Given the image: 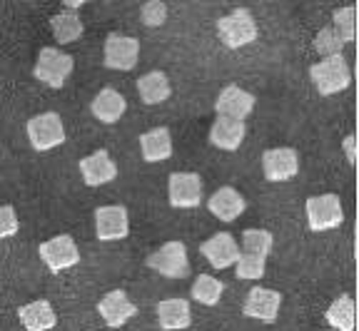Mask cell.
<instances>
[{
	"label": "cell",
	"mask_w": 359,
	"mask_h": 331,
	"mask_svg": "<svg viewBox=\"0 0 359 331\" xmlns=\"http://www.w3.org/2000/svg\"><path fill=\"white\" fill-rule=\"evenodd\" d=\"M309 78H312L314 87L320 95H334V92H342L352 83V70H349L347 60L342 55H332L325 57L309 70Z\"/></svg>",
	"instance_id": "cell-1"
},
{
	"label": "cell",
	"mask_w": 359,
	"mask_h": 331,
	"mask_svg": "<svg viewBox=\"0 0 359 331\" xmlns=\"http://www.w3.org/2000/svg\"><path fill=\"white\" fill-rule=\"evenodd\" d=\"M73 68H75L73 55H67V52L57 50V48H43L38 60H35L33 75L43 85L53 87V90H60L62 85L67 83V78L73 75Z\"/></svg>",
	"instance_id": "cell-2"
},
{
	"label": "cell",
	"mask_w": 359,
	"mask_h": 331,
	"mask_svg": "<svg viewBox=\"0 0 359 331\" xmlns=\"http://www.w3.org/2000/svg\"><path fill=\"white\" fill-rule=\"evenodd\" d=\"M217 35L224 48L237 50V48H245L257 40V23H255L252 13L245 10V8H237L230 15L219 17Z\"/></svg>",
	"instance_id": "cell-3"
},
{
	"label": "cell",
	"mask_w": 359,
	"mask_h": 331,
	"mask_svg": "<svg viewBox=\"0 0 359 331\" xmlns=\"http://www.w3.org/2000/svg\"><path fill=\"white\" fill-rule=\"evenodd\" d=\"M147 267L160 272L168 279H182L190 274V259H187V247L182 241H168L163 247L147 257Z\"/></svg>",
	"instance_id": "cell-4"
},
{
	"label": "cell",
	"mask_w": 359,
	"mask_h": 331,
	"mask_svg": "<svg viewBox=\"0 0 359 331\" xmlns=\"http://www.w3.org/2000/svg\"><path fill=\"white\" fill-rule=\"evenodd\" d=\"M307 222H309V230L314 232H327V230H334L344 222V212H342V202H339V197L337 195H317V197H309L307 204Z\"/></svg>",
	"instance_id": "cell-5"
},
{
	"label": "cell",
	"mask_w": 359,
	"mask_h": 331,
	"mask_svg": "<svg viewBox=\"0 0 359 331\" xmlns=\"http://www.w3.org/2000/svg\"><path fill=\"white\" fill-rule=\"evenodd\" d=\"M28 140L38 152H48L65 142V127L57 113H40L28 120Z\"/></svg>",
	"instance_id": "cell-6"
},
{
	"label": "cell",
	"mask_w": 359,
	"mask_h": 331,
	"mask_svg": "<svg viewBox=\"0 0 359 331\" xmlns=\"http://www.w3.org/2000/svg\"><path fill=\"white\" fill-rule=\"evenodd\" d=\"M38 254L53 274H57L62 269H70V267H75L80 262V249L70 234H57L53 239L43 241L38 247Z\"/></svg>",
	"instance_id": "cell-7"
},
{
	"label": "cell",
	"mask_w": 359,
	"mask_h": 331,
	"mask_svg": "<svg viewBox=\"0 0 359 331\" xmlns=\"http://www.w3.org/2000/svg\"><path fill=\"white\" fill-rule=\"evenodd\" d=\"M137 57H140V43L130 35H118L112 33L105 40V50H102V62H105L107 70H133L137 65Z\"/></svg>",
	"instance_id": "cell-8"
},
{
	"label": "cell",
	"mask_w": 359,
	"mask_h": 331,
	"mask_svg": "<svg viewBox=\"0 0 359 331\" xmlns=\"http://www.w3.org/2000/svg\"><path fill=\"white\" fill-rule=\"evenodd\" d=\"M168 197L175 209H195L202 202V180L195 172H172L168 182Z\"/></svg>",
	"instance_id": "cell-9"
},
{
	"label": "cell",
	"mask_w": 359,
	"mask_h": 331,
	"mask_svg": "<svg viewBox=\"0 0 359 331\" xmlns=\"http://www.w3.org/2000/svg\"><path fill=\"white\" fill-rule=\"evenodd\" d=\"M255 110V95L242 90L237 85H227L215 100V113L217 118H230L237 122H245Z\"/></svg>",
	"instance_id": "cell-10"
},
{
	"label": "cell",
	"mask_w": 359,
	"mask_h": 331,
	"mask_svg": "<svg viewBox=\"0 0 359 331\" xmlns=\"http://www.w3.org/2000/svg\"><path fill=\"white\" fill-rule=\"evenodd\" d=\"M95 234L100 241L125 239L130 234L128 209L123 204H107L95 209Z\"/></svg>",
	"instance_id": "cell-11"
},
{
	"label": "cell",
	"mask_w": 359,
	"mask_h": 331,
	"mask_svg": "<svg viewBox=\"0 0 359 331\" xmlns=\"http://www.w3.org/2000/svg\"><path fill=\"white\" fill-rule=\"evenodd\" d=\"M262 172L269 182H287L299 172V155L292 147H277L262 155Z\"/></svg>",
	"instance_id": "cell-12"
},
{
	"label": "cell",
	"mask_w": 359,
	"mask_h": 331,
	"mask_svg": "<svg viewBox=\"0 0 359 331\" xmlns=\"http://www.w3.org/2000/svg\"><path fill=\"white\" fill-rule=\"evenodd\" d=\"M282 307V294L264 289V286H252L242 304V314L257 321H275Z\"/></svg>",
	"instance_id": "cell-13"
},
{
	"label": "cell",
	"mask_w": 359,
	"mask_h": 331,
	"mask_svg": "<svg viewBox=\"0 0 359 331\" xmlns=\"http://www.w3.org/2000/svg\"><path fill=\"white\" fill-rule=\"evenodd\" d=\"M202 257L212 264L215 269H227V267H235V262L240 259V247H237L235 237L230 232H217L208 241L200 244Z\"/></svg>",
	"instance_id": "cell-14"
},
{
	"label": "cell",
	"mask_w": 359,
	"mask_h": 331,
	"mask_svg": "<svg viewBox=\"0 0 359 331\" xmlns=\"http://www.w3.org/2000/svg\"><path fill=\"white\" fill-rule=\"evenodd\" d=\"M97 314L102 316V321H105L107 326L120 329V326H125L135 314H137V307L130 302V297L123 292V289H112V292H107L105 297L100 299V304H97Z\"/></svg>",
	"instance_id": "cell-15"
},
{
	"label": "cell",
	"mask_w": 359,
	"mask_h": 331,
	"mask_svg": "<svg viewBox=\"0 0 359 331\" xmlns=\"http://www.w3.org/2000/svg\"><path fill=\"white\" fill-rule=\"evenodd\" d=\"M80 174H83V180L88 187H100L118 177V164L112 162L107 150H97L80 160Z\"/></svg>",
	"instance_id": "cell-16"
},
{
	"label": "cell",
	"mask_w": 359,
	"mask_h": 331,
	"mask_svg": "<svg viewBox=\"0 0 359 331\" xmlns=\"http://www.w3.org/2000/svg\"><path fill=\"white\" fill-rule=\"evenodd\" d=\"M208 209L219 219V222H235L245 212V197L235 187H219L208 199Z\"/></svg>",
	"instance_id": "cell-17"
},
{
	"label": "cell",
	"mask_w": 359,
	"mask_h": 331,
	"mask_svg": "<svg viewBox=\"0 0 359 331\" xmlns=\"http://www.w3.org/2000/svg\"><path fill=\"white\" fill-rule=\"evenodd\" d=\"M157 321H160V329L165 331H180L187 329L192 321L190 304L185 299H165V302L157 304Z\"/></svg>",
	"instance_id": "cell-18"
},
{
	"label": "cell",
	"mask_w": 359,
	"mask_h": 331,
	"mask_svg": "<svg viewBox=\"0 0 359 331\" xmlns=\"http://www.w3.org/2000/svg\"><path fill=\"white\" fill-rule=\"evenodd\" d=\"M245 140V122H237L230 118H217L210 127V142L217 150L235 152Z\"/></svg>",
	"instance_id": "cell-19"
},
{
	"label": "cell",
	"mask_w": 359,
	"mask_h": 331,
	"mask_svg": "<svg viewBox=\"0 0 359 331\" xmlns=\"http://www.w3.org/2000/svg\"><path fill=\"white\" fill-rule=\"evenodd\" d=\"M125 107H128L125 97L120 95L118 90H112V87H105V90H100L95 97H93L90 113L95 115V118L100 120V122L112 125V122H118V120L125 115Z\"/></svg>",
	"instance_id": "cell-20"
},
{
	"label": "cell",
	"mask_w": 359,
	"mask_h": 331,
	"mask_svg": "<svg viewBox=\"0 0 359 331\" xmlns=\"http://www.w3.org/2000/svg\"><path fill=\"white\" fill-rule=\"evenodd\" d=\"M140 152L145 162H163L172 155V135L168 127H155L140 135Z\"/></svg>",
	"instance_id": "cell-21"
},
{
	"label": "cell",
	"mask_w": 359,
	"mask_h": 331,
	"mask_svg": "<svg viewBox=\"0 0 359 331\" xmlns=\"http://www.w3.org/2000/svg\"><path fill=\"white\" fill-rule=\"evenodd\" d=\"M18 316H20V324L25 326V331H50L57 321L55 309L50 307V302H45V299L20 307Z\"/></svg>",
	"instance_id": "cell-22"
},
{
	"label": "cell",
	"mask_w": 359,
	"mask_h": 331,
	"mask_svg": "<svg viewBox=\"0 0 359 331\" xmlns=\"http://www.w3.org/2000/svg\"><path fill=\"white\" fill-rule=\"evenodd\" d=\"M172 92L170 87V80L163 70H152V73H145L140 80H137V95L145 105H157V102H165Z\"/></svg>",
	"instance_id": "cell-23"
},
{
	"label": "cell",
	"mask_w": 359,
	"mask_h": 331,
	"mask_svg": "<svg viewBox=\"0 0 359 331\" xmlns=\"http://www.w3.org/2000/svg\"><path fill=\"white\" fill-rule=\"evenodd\" d=\"M50 28H53V35L60 45H67V43H73L83 35V20L75 10H62L57 15H53L50 20Z\"/></svg>",
	"instance_id": "cell-24"
},
{
	"label": "cell",
	"mask_w": 359,
	"mask_h": 331,
	"mask_svg": "<svg viewBox=\"0 0 359 331\" xmlns=\"http://www.w3.org/2000/svg\"><path fill=\"white\" fill-rule=\"evenodd\" d=\"M327 321L330 326H334L337 331H352L354 321H357V309H354L352 297H339L332 302V307L327 309Z\"/></svg>",
	"instance_id": "cell-25"
},
{
	"label": "cell",
	"mask_w": 359,
	"mask_h": 331,
	"mask_svg": "<svg viewBox=\"0 0 359 331\" xmlns=\"http://www.w3.org/2000/svg\"><path fill=\"white\" fill-rule=\"evenodd\" d=\"M272 244H275V237L267 230H245V234H242V254L267 259V254L272 252Z\"/></svg>",
	"instance_id": "cell-26"
},
{
	"label": "cell",
	"mask_w": 359,
	"mask_h": 331,
	"mask_svg": "<svg viewBox=\"0 0 359 331\" xmlns=\"http://www.w3.org/2000/svg\"><path fill=\"white\" fill-rule=\"evenodd\" d=\"M222 281H217L215 276L210 274H200L195 279V284L190 286L192 292V299L200 304H205V307H215V304L219 302V297H222Z\"/></svg>",
	"instance_id": "cell-27"
},
{
	"label": "cell",
	"mask_w": 359,
	"mask_h": 331,
	"mask_svg": "<svg viewBox=\"0 0 359 331\" xmlns=\"http://www.w3.org/2000/svg\"><path fill=\"white\" fill-rule=\"evenodd\" d=\"M357 10H354V6H347V8H339V10L334 13V25H332V30L337 33V38L342 40L344 45L347 43H354V38H357Z\"/></svg>",
	"instance_id": "cell-28"
},
{
	"label": "cell",
	"mask_w": 359,
	"mask_h": 331,
	"mask_svg": "<svg viewBox=\"0 0 359 331\" xmlns=\"http://www.w3.org/2000/svg\"><path fill=\"white\" fill-rule=\"evenodd\" d=\"M264 262L267 259L262 257H252V254H242L240 252V259L235 262V274L237 279H262L264 276Z\"/></svg>",
	"instance_id": "cell-29"
},
{
	"label": "cell",
	"mask_w": 359,
	"mask_h": 331,
	"mask_svg": "<svg viewBox=\"0 0 359 331\" xmlns=\"http://www.w3.org/2000/svg\"><path fill=\"white\" fill-rule=\"evenodd\" d=\"M342 48H344V43L337 38V33L332 28H322L320 35L314 38V50L320 52V55H325V57L342 55Z\"/></svg>",
	"instance_id": "cell-30"
},
{
	"label": "cell",
	"mask_w": 359,
	"mask_h": 331,
	"mask_svg": "<svg viewBox=\"0 0 359 331\" xmlns=\"http://www.w3.org/2000/svg\"><path fill=\"white\" fill-rule=\"evenodd\" d=\"M140 17L142 23L150 25V28H157V25L165 23V17H168V6L165 3H157V0H152V3H145L140 10Z\"/></svg>",
	"instance_id": "cell-31"
},
{
	"label": "cell",
	"mask_w": 359,
	"mask_h": 331,
	"mask_svg": "<svg viewBox=\"0 0 359 331\" xmlns=\"http://www.w3.org/2000/svg\"><path fill=\"white\" fill-rule=\"evenodd\" d=\"M18 227H20V222H18L15 209L11 204H3L0 207V239H8V237L18 234Z\"/></svg>",
	"instance_id": "cell-32"
},
{
	"label": "cell",
	"mask_w": 359,
	"mask_h": 331,
	"mask_svg": "<svg viewBox=\"0 0 359 331\" xmlns=\"http://www.w3.org/2000/svg\"><path fill=\"white\" fill-rule=\"evenodd\" d=\"M344 152H347V160H349V164H354V135H347L344 137Z\"/></svg>",
	"instance_id": "cell-33"
}]
</instances>
